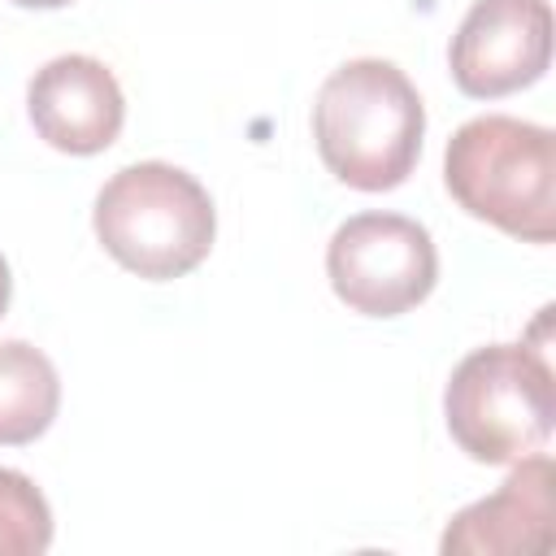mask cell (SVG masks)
<instances>
[{"label":"cell","instance_id":"cell-12","mask_svg":"<svg viewBox=\"0 0 556 556\" xmlns=\"http://www.w3.org/2000/svg\"><path fill=\"white\" fill-rule=\"evenodd\" d=\"M13 4H22V9H61L70 0H13Z\"/></svg>","mask_w":556,"mask_h":556},{"label":"cell","instance_id":"cell-9","mask_svg":"<svg viewBox=\"0 0 556 556\" xmlns=\"http://www.w3.org/2000/svg\"><path fill=\"white\" fill-rule=\"evenodd\" d=\"M61 408V378L52 361L26 343L4 339L0 343V443L22 447L35 443Z\"/></svg>","mask_w":556,"mask_h":556},{"label":"cell","instance_id":"cell-1","mask_svg":"<svg viewBox=\"0 0 556 556\" xmlns=\"http://www.w3.org/2000/svg\"><path fill=\"white\" fill-rule=\"evenodd\" d=\"M426 135V109L408 74L382 56L339 65L313 104V139L326 169L356 191L400 187Z\"/></svg>","mask_w":556,"mask_h":556},{"label":"cell","instance_id":"cell-4","mask_svg":"<svg viewBox=\"0 0 556 556\" xmlns=\"http://www.w3.org/2000/svg\"><path fill=\"white\" fill-rule=\"evenodd\" d=\"M456 447L478 465H513L539 452L556 417L552 365L530 343H486L469 352L443 391Z\"/></svg>","mask_w":556,"mask_h":556},{"label":"cell","instance_id":"cell-10","mask_svg":"<svg viewBox=\"0 0 556 556\" xmlns=\"http://www.w3.org/2000/svg\"><path fill=\"white\" fill-rule=\"evenodd\" d=\"M52 543V513L39 486L17 473L0 469V556H39Z\"/></svg>","mask_w":556,"mask_h":556},{"label":"cell","instance_id":"cell-5","mask_svg":"<svg viewBox=\"0 0 556 556\" xmlns=\"http://www.w3.org/2000/svg\"><path fill=\"white\" fill-rule=\"evenodd\" d=\"M334 295L365 317H400L439 282V252L421 222L400 213H356L326 248Z\"/></svg>","mask_w":556,"mask_h":556},{"label":"cell","instance_id":"cell-3","mask_svg":"<svg viewBox=\"0 0 556 556\" xmlns=\"http://www.w3.org/2000/svg\"><path fill=\"white\" fill-rule=\"evenodd\" d=\"M91 222L104 252L152 282L191 274L217 235V213L200 178L165 161L117 169L100 187Z\"/></svg>","mask_w":556,"mask_h":556},{"label":"cell","instance_id":"cell-8","mask_svg":"<svg viewBox=\"0 0 556 556\" xmlns=\"http://www.w3.org/2000/svg\"><path fill=\"white\" fill-rule=\"evenodd\" d=\"M552 456L530 452L513 460V473L495 495L460 508L443 530V552L452 556H491V552H543L552 543Z\"/></svg>","mask_w":556,"mask_h":556},{"label":"cell","instance_id":"cell-7","mask_svg":"<svg viewBox=\"0 0 556 556\" xmlns=\"http://www.w3.org/2000/svg\"><path fill=\"white\" fill-rule=\"evenodd\" d=\"M26 113L48 148L70 156H96L122 135L126 100L104 61L70 52L35 70L26 87Z\"/></svg>","mask_w":556,"mask_h":556},{"label":"cell","instance_id":"cell-2","mask_svg":"<svg viewBox=\"0 0 556 556\" xmlns=\"http://www.w3.org/2000/svg\"><path fill=\"white\" fill-rule=\"evenodd\" d=\"M452 200L521 243L556 235V139L547 126L486 113L465 122L443 152Z\"/></svg>","mask_w":556,"mask_h":556},{"label":"cell","instance_id":"cell-11","mask_svg":"<svg viewBox=\"0 0 556 556\" xmlns=\"http://www.w3.org/2000/svg\"><path fill=\"white\" fill-rule=\"evenodd\" d=\"M9 295H13V278H9V265H4V256H0V317H4V308H9Z\"/></svg>","mask_w":556,"mask_h":556},{"label":"cell","instance_id":"cell-6","mask_svg":"<svg viewBox=\"0 0 556 556\" xmlns=\"http://www.w3.org/2000/svg\"><path fill=\"white\" fill-rule=\"evenodd\" d=\"M552 4L547 0H473L460 17L447 65L465 96L495 100L547 74Z\"/></svg>","mask_w":556,"mask_h":556}]
</instances>
